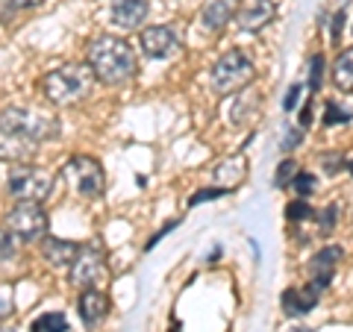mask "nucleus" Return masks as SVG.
Segmentation results:
<instances>
[{
  "label": "nucleus",
  "mask_w": 353,
  "mask_h": 332,
  "mask_svg": "<svg viewBox=\"0 0 353 332\" xmlns=\"http://www.w3.org/2000/svg\"><path fill=\"white\" fill-rule=\"evenodd\" d=\"M333 85L339 92H353V48L339 53V59L333 62Z\"/></svg>",
  "instance_id": "nucleus-18"
},
{
  "label": "nucleus",
  "mask_w": 353,
  "mask_h": 332,
  "mask_svg": "<svg viewBox=\"0 0 353 332\" xmlns=\"http://www.w3.org/2000/svg\"><path fill=\"white\" fill-rule=\"evenodd\" d=\"M315 185H318V176H315V174H306V171H297V176L292 180V188H294V191L301 194V197H309V194H312V191H315Z\"/></svg>",
  "instance_id": "nucleus-20"
},
{
  "label": "nucleus",
  "mask_w": 353,
  "mask_h": 332,
  "mask_svg": "<svg viewBox=\"0 0 353 332\" xmlns=\"http://www.w3.org/2000/svg\"><path fill=\"white\" fill-rule=\"evenodd\" d=\"M318 297H321V289H318L315 282L303 285V289H289L283 294V309H285V315L301 318V315H309L318 306Z\"/></svg>",
  "instance_id": "nucleus-14"
},
{
  "label": "nucleus",
  "mask_w": 353,
  "mask_h": 332,
  "mask_svg": "<svg viewBox=\"0 0 353 332\" xmlns=\"http://www.w3.org/2000/svg\"><path fill=\"white\" fill-rule=\"evenodd\" d=\"M148 12H150L148 0H112V6H109V18H112V24L121 30L141 27Z\"/></svg>",
  "instance_id": "nucleus-12"
},
{
  "label": "nucleus",
  "mask_w": 353,
  "mask_h": 332,
  "mask_svg": "<svg viewBox=\"0 0 353 332\" xmlns=\"http://www.w3.org/2000/svg\"><path fill=\"white\" fill-rule=\"evenodd\" d=\"M15 253H18L15 236H12V232H6V229H0V262L15 259Z\"/></svg>",
  "instance_id": "nucleus-22"
},
{
  "label": "nucleus",
  "mask_w": 353,
  "mask_h": 332,
  "mask_svg": "<svg viewBox=\"0 0 353 332\" xmlns=\"http://www.w3.org/2000/svg\"><path fill=\"white\" fill-rule=\"evenodd\" d=\"M77 309H80L83 324H85V326H94L101 318H106V312H109V300H106V294H103V291H97V289H83L80 300H77Z\"/></svg>",
  "instance_id": "nucleus-16"
},
{
  "label": "nucleus",
  "mask_w": 353,
  "mask_h": 332,
  "mask_svg": "<svg viewBox=\"0 0 353 332\" xmlns=\"http://www.w3.org/2000/svg\"><path fill=\"white\" fill-rule=\"evenodd\" d=\"M294 176H297V162L285 159V162H280V171H277V176H274V185L285 188V185H292Z\"/></svg>",
  "instance_id": "nucleus-21"
},
{
  "label": "nucleus",
  "mask_w": 353,
  "mask_h": 332,
  "mask_svg": "<svg viewBox=\"0 0 353 332\" xmlns=\"http://www.w3.org/2000/svg\"><path fill=\"white\" fill-rule=\"evenodd\" d=\"M62 176L71 183V188L85 200H94V197L103 194L106 188V176H103V168L101 162L92 159V156H71L68 165H65Z\"/></svg>",
  "instance_id": "nucleus-6"
},
{
  "label": "nucleus",
  "mask_w": 353,
  "mask_h": 332,
  "mask_svg": "<svg viewBox=\"0 0 353 332\" xmlns=\"http://www.w3.org/2000/svg\"><path fill=\"white\" fill-rule=\"evenodd\" d=\"M241 0H206L203 6V24L209 30H224L230 18H236Z\"/></svg>",
  "instance_id": "nucleus-17"
},
{
  "label": "nucleus",
  "mask_w": 353,
  "mask_h": 332,
  "mask_svg": "<svg viewBox=\"0 0 353 332\" xmlns=\"http://www.w3.org/2000/svg\"><path fill=\"white\" fill-rule=\"evenodd\" d=\"M94 85V71L88 68V62L80 65V62H68V65H59L41 76V94L48 97L53 106H74L77 101L92 92Z\"/></svg>",
  "instance_id": "nucleus-2"
},
{
  "label": "nucleus",
  "mask_w": 353,
  "mask_h": 332,
  "mask_svg": "<svg viewBox=\"0 0 353 332\" xmlns=\"http://www.w3.org/2000/svg\"><path fill=\"white\" fill-rule=\"evenodd\" d=\"M9 194L15 200H32V203H44L53 191V176L48 171H39L32 165H15L9 174Z\"/></svg>",
  "instance_id": "nucleus-5"
},
{
  "label": "nucleus",
  "mask_w": 353,
  "mask_h": 332,
  "mask_svg": "<svg viewBox=\"0 0 353 332\" xmlns=\"http://www.w3.org/2000/svg\"><path fill=\"white\" fill-rule=\"evenodd\" d=\"M297 145H301V129H294V132H289V136H285L283 150H292V147H297Z\"/></svg>",
  "instance_id": "nucleus-28"
},
{
  "label": "nucleus",
  "mask_w": 353,
  "mask_h": 332,
  "mask_svg": "<svg viewBox=\"0 0 353 332\" xmlns=\"http://www.w3.org/2000/svg\"><path fill=\"white\" fill-rule=\"evenodd\" d=\"M85 62L94 71V80L106 85L127 83L136 74V53H132L130 41H124L121 36H97L88 44Z\"/></svg>",
  "instance_id": "nucleus-1"
},
{
  "label": "nucleus",
  "mask_w": 353,
  "mask_h": 332,
  "mask_svg": "<svg viewBox=\"0 0 353 332\" xmlns=\"http://www.w3.org/2000/svg\"><path fill=\"white\" fill-rule=\"evenodd\" d=\"M285 212H289V220H306L309 215H312V209H309L303 200H297V203H289Z\"/></svg>",
  "instance_id": "nucleus-27"
},
{
  "label": "nucleus",
  "mask_w": 353,
  "mask_h": 332,
  "mask_svg": "<svg viewBox=\"0 0 353 332\" xmlns=\"http://www.w3.org/2000/svg\"><path fill=\"white\" fill-rule=\"evenodd\" d=\"M350 174H353V165H350Z\"/></svg>",
  "instance_id": "nucleus-32"
},
{
  "label": "nucleus",
  "mask_w": 353,
  "mask_h": 332,
  "mask_svg": "<svg viewBox=\"0 0 353 332\" xmlns=\"http://www.w3.org/2000/svg\"><path fill=\"white\" fill-rule=\"evenodd\" d=\"M68 276L77 289H94L97 282L106 276V262H103V253L97 247H83L80 256L74 259V264L68 268Z\"/></svg>",
  "instance_id": "nucleus-8"
},
{
  "label": "nucleus",
  "mask_w": 353,
  "mask_h": 332,
  "mask_svg": "<svg viewBox=\"0 0 353 332\" xmlns=\"http://www.w3.org/2000/svg\"><path fill=\"white\" fill-rule=\"evenodd\" d=\"M39 150V141H30L18 132H9L0 127V162H12V165H27Z\"/></svg>",
  "instance_id": "nucleus-11"
},
{
  "label": "nucleus",
  "mask_w": 353,
  "mask_h": 332,
  "mask_svg": "<svg viewBox=\"0 0 353 332\" xmlns=\"http://www.w3.org/2000/svg\"><path fill=\"white\" fill-rule=\"evenodd\" d=\"M80 245H74V241H65V238H41V256L48 259V264L53 268H71L74 259L80 256Z\"/></svg>",
  "instance_id": "nucleus-13"
},
{
  "label": "nucleus",
  "mask_w": 353,
  "mask_h": 332,
  "mask_svg": "<svg viewBox=\"0 0 353 332\" xmlns=\"http://www.w3.org/2000/svg\"><path fill=\"white\" fill-rule=\"evenodd\" d=\"M321 76H324V59L312 56V59H309V88H312V92L321 88Z\"/></svg>",
  "instance_id": "nucleus-23"
},
{
  "label": "nucleus",
  "mask_w": 353,
  "mask_h": 332,
  "mask_svg": "<svg viewBox=\"0 0 353 332\" xmlns=\"http://www.w3.org/2000/svg\"><path fill=\"white\" fill-rule=\"evenodd\" d=\"M139 44L145 50V56L150 59H168L180 50V36H176L174 27H165V24H153L148 30H141Z\"/></svg>",
  "instance_id": "nucleus-9"
},
{
  "label": "nucleus",
  "mask_w": 353,
  "mask_h": 332,
  "mask_svg": "<svg viewBox=\"0 0 353 332\" xmlns=\"http://www.w3.org/2000/svg\"><path fill=\"white\" fill-rule=\"evenodd\" d=\"M274 12H277V9H274V0H241L236 21L245 32H259L265 24L274 21Z\"/></svg>",
  "instance_id": "nucleus-10"
},
{
  "label": "nucleus",
  "mask_w": 353,
  "mask_h": 332,
  "mask_svg": "<svg viewBox=\"0 0 353 332\" xmlns=\"http://www.w3.org/2000/svg\"><path fill=\"white\" fill-rule=\"evenodd\" d=\"M230 188H209V191H197V194H192L189 197V206H197V203H206V200H215V197H221V194H227Z\"/></svg>",
  "instance_id": "nucleus-26"
},
{
  "label": "nucleus",
  "mask_w": 353,
  "mask_h": 332,
  "mask_svg": "<svg viewBox=\"0 0 353 332\" xmlns=\"http://www.w3.org/2000/svg\"><path fill=\"white\" fill-rule=\"evenodd\" d=\"M303 332H309V329H303Z\"/></svg>",
  "instance_id": "nucleus-33"
},
{
  "label": "nucleus",
  "mask_w": 353,
  "mask_h": 332,
  "mask_svg": "<svg viewBox=\"0 0 353 332\" xmlns=\"http://www.w3.org/2000/svg\"><path fill=\"white\" fill-rule=\"evenodd\" d=\"M297 101H301V85H292L289 88V97H285V109L297 106Z\"/></svg>",
  "instance_id": "nucleus-29"
},
{
  "label": "nucleus",
  "mask_w": 353,
  "mask_h": 332,
  "mask_svg": "<svg viewBox=\"0 0 353 332\" xmlns=\"http://www.w3.org/2000/svg\"><path fill=\"white\" fill-rule=\"evenodd\" d=\"M339 262H341V247L330 245V247H324V250L312 259V264H309V271H312V282H315L321 291L330 285V280H333Z\"/></svg>",
  "instance_id": "nucleus-15"
},
{
  "label": "nucleus",
  "mask_w": 353,
  "mask_h": 332,
  "mask_svg": "<svg viewBox=\"0 0 353 332\" xmlns=\"http://www.w3.org/2000/svg\"><path fill=\"white\" fill-rule=\"evenodd\" d=\"M0 332H3V329H0Z\"/></svg>",
  "instance_id": "nucleus-34"
},
{
  "label": "nucleus",
  "mask_w": 353,
  "mask_h": 332,
  "mask_svg": "<svg viewBox=\"0 0 353 332\" xmlns=\"http://www.w3.org/2000/svg\"><path fill=\"white\" fill-rule=\"evenodd\" d=\"M347 121H350V112H345V109H339L336 103H327V109H324V124H327V127L347 124Z\"/></svg>",
  "instance_id": "nucleus-24"
},
{
  "label": "nucleus",
  "mask_w": 353,
  "mask_h": 332,
  "mask_svg": "<svg viewBox=\"0 0 353 332\" xmlns=\"http://www.w3.org/2000/svg\"><path fill=\"white\" fill-rule=\"evenodd\" d=\"M0 127L9 132H18L30 141H50L59 136V121L41 112V109H30V106H9L0 112Z\"/></svg>",
  "instance_id": "nucleus-3"
},
{
  "label": "nucleus",
  "mask_w": 353,
  "mask_h": 332,
  "mask_svg": "<svg viewBox=\"0 0 353 332\" xmlns=\"http://www.w3.org/2000/svg\"><path fill=\"white\" fill-rule=\"evenodd\" d=\"M333 220H336V206H330L327 212H324V220H321V227H324V229H330V227H333Z\"/></svg>",
  "instance_id": "nucleus-31"
},
{
  "label": "nucleus",
  "mask_w": 353,
  "mask_h": 332,
  "mask_svg": "<svg viewBox=\"0 0 353 332\" xmlns=\"http://www.w3.org/2000/svg\"><path fill=\"white\" fill-rule=\"evenodd\" d=\"M6 224L9 232L21 241H41L48 236V212L41 209V203H32V200H18L12 206V212L6 215Z\"/></svg>",
  "instance_id": "nucleus-7"
},
{
  "label": "nucleus",
  "mask_w": 353,
  "mask_h": 332,
  "mask_svg": "<svg viewBox=\"0 0 353 332\" xmlns=\"http://www.w3.org/2000/svg\"><path fill=\"white\" fill-rule=\"evenodd\" d=\"M12 6H18V9H32V6H41L44 0H9Z\"/></svg>",
  "instance_id": "nucleus-30"
},
{
  "label": "nucleus",
  "mask_w": 353,
  "mask_h": 332,
  "mask_svg": "<svg viewBox=\"0 0 353 332\" xmlns=\"http://www.w3.org/2000/svg\"><path fill=\"white\" fill-rule=\"evenodd\" d=\"M253 80V62L241 50H227L212 68V88L218 94H233Z\"/></svg>",
  "instance_id": "nucleus-4"
},
{
  "label": "nucleus",
  "mask_w": 353,
  "mask_h": 332,
  "mask_svg": "<svg viewBox=\"0 0 353 332\" xmlns=\"http://www.w3.org/2000/svg\"><path fill=\"white\" fill-rule=\"evenodd\" d=\"M30 332H68V318L62 312H44L39 318H32Z\"/></svg>",
  "instance_id": "nucleus-19"
},
{
  "label": "nucleus",
  "mask_w": 353,
  "mask_h": 332,
  "mask_svg": "<svg viewBox=\"0 0 353 332\" xmlns=\"http://www.w3.org/2000/svg\"><path fill=\"white\" fill-rule=\"evenodd\" d=\"M12 315V285H0V320Z\"/></svg>",
  "instance_id": "nucleus-25"
}]
</instances>
